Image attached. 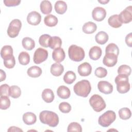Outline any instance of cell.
Masks as SVG:
<instances>
[{"label": "cell", "mask_w": 132, "mask_h": 132, "mask_svg": "<svg viewBox=\"0 0 132 132\" xmlns=\"http://www.w3.org/2000/svg\"><path fill=\"white\" fill-rule=\"evenodd\" d=\"M48 57V52L47 50L39 47L34 53V62L36 64H40L45 61Z\"/></svg>", "instance_id": "cell-8"}, {"label": "cell", "mask_w": 132, "mask_h": 132, "mask_svg": "<svg viewBox=\"0 0 132 132\" xmlns=\"http://www.w3.org/2000/svg\"><path fill=\"white\" fill-rule=\"evenodd\" d=\"M65 57V52L63 49L60 47L55 49L52 53V58L57 63H60L64 60Z\"/></svg>", "instance_id": "cell-15"}, {"label": "cell", "mask_w": 132, "mask_h": 132, "mask_svg": "<svg viewBox=\"0 0 132 132\" xmlns=\"http://www.w3.org/2000/svg\"><path fill=\"white\" fill-rule=\"evenodd\" d=\"M59 109L62 113H69L71 110V106L67 102H62L59 105Z\"/></svg>", "instance_id": "cell-41"}, {"label": "cell", "mask_w": 132, "mask_h": 132, "mask_svg": "<svg viewBox=\"0 0 132 132\" xmlns=\"http://www.w3.org/2000/svg\"><path fill=\"white\" fill-rule=\"evenodd\" d=\"M54 92L50 89L46 88L42 91V97L46 103H50L52 102L54 99Z\"/></svg>", "instance_id": "cell-21"}, {"label": "cell", "mask_w": 132, "mask_h": 132, "mask_svg": "<svg viewBox=\"0 0 132 132\" xmlns=\"http://www.w3.org/2000/svg\"><path fill=\"white\" fill-rule=\"evenodd\" d=\"M41 69L36 65H34L30 67L27 71L28 75L31 77L36 78L39 77L42 74Z\"/></svg>", "instance_id": "cell-26"}, {"label": "cell", "mask_w": 132, "mask_h": 132, "mask_svg": "<svg viewBox=\"0 0 132 132\" xmlns=\"http://www.w3.org/2000/svg\"><path fill=\"white\" fill-rule=\"evenodd\" d=\"M58 96L62 99H67L70 96L71 92L69 88L65 86H59L57 90Z\"/></svg>", "instance_id": "cell-18"}, {"label": "cell", "mask_w": 132, "mask_h": 132, "mask_svg": "<svg viewBox=\"0 0 132 132\" xmlns=\"http://www.w3.org/2000/svg\"><path fill=\"white\" fill-rule=\"evenodd\" d=\"M41 21V16L40 14L35 11L29 12L27 16V22L31 25H37L39 24Z\"/></svg>", "instance_id": "cell-12"}, {"label": "cell", "mask_w": 132, "mask_h": 132, "mask_svg": "<svg viewBox=\"0 0 132 132\" xmlns=\"http://www.w3.org/2000/svg\"><path fill=\"white\" fill-rule=\"evenodd\" d=\"M116 118V113L112 110H108L99 117L98 123L102 127H107L115 121Z\"/></svg>", "instance_id": "cell-6"}, {"label": "cell", "mask_w": 132, "mask_h": 132, "mask_svg": "<svg viewBox=\"0 0 132 132\" xmlns=\"http://www.w3.org/2000/svg\"><path fill=\"white\" fill-rule=\"evenodd\" d=\"M0 75H1V81H2L6 79V75L5 72L2 69L0 70Z\"/></svg>", "instance_id": "cell-47"}, {"label": "cell", "mask_w": 132, "mask_h": 132, "mask_svg": "<svg viewBox=\"0 0 132 132\" xmlns=\"http://www.w3.org/2000/svg\"><path fill=\"white\" fill-rule=\"evenodd\" d=\"M76 78V76L75 73L72 71L67 72L63 76V80L67 84H72L75 80Z\"/></svg>", "instance_id": "cell-32"}, {"label": "cell", "mask_w": 132, "mask_h": 132, "mask_svg": "<svg viewBox=\"0 0 132 132\" xmlns=\"http://www.w3.org/2000/svg\"><path fill=\"white\" fill-rule=\"evenodd\" d=\"M1 57L4 59L13 56V49L10 45L4 46L1 51Z\"/></svg>", "instance_id": "cell-30"}, {"label": "cell", "mask_w": 132, "mask_h": 132, "mask_svg": "<svg viewBox=\"0 0 132 132\" xmlns=\"http://www.w3.org/2000/svg\"><path fill=\"white\" fill-rule=\"evenodd\" d=\"M97 88L101 92L105 94H110L113 91V86L107 81H100L97 84Z\"/></svg>", "instance_id": "cell-13"}, {"label": "cell", "mask_w": 132, "mask_h": 132, "mask_svg": "<svg viewBox=\"0 0 132 132\" xmlns=\"http://www.w3.org/2000/svg\"><path fill=\"white\" fill-rule=\"evenodd\" d=\"M89 103L93 109L96 112H101L106 108V105L102 97L98 94L93 95L89 99Z\"/></svg>", "instance_id": "cell-5"}, {"label": "cell", "mask_w": 132, "mask_h": 132, "mask_svg": "<svg viewBox=\"0 0 132 132\" xmlns=\"http://www.w3.org/2000/svg\"><path fill=\"white\" fill-rule=\"evenodd\" d=\"M54 8L57 13L62 14H64L67 10V5L64 1H58L55 3Z\"/></svg>", "instance_id": "cell-23"}, {"label": "cell", "mask_w": 132, "mask_h": 132, "mask_svg": "<svg viewBox=\"0 0 132 132\" xmlns=\"http://www.w3.org/2000/svg\"><path fill=\"white\" fill-rule=\"evenodd\" d=\"M95 75L99 78H103L106 76L107 74V71L104 68L100 67L97 68L94 72Z\"/></svg>", "instance_id": "cell-42"}, {"label": "cell", "mask_w": 132, "mask_h": 132, "mask_svg": "<svg viewBox=\"0 0 132 132\" xmlns=\"http://www.w3.org/2000/svg\"><path fill=\"white\" fill-rule=\"evenodd\" d=\"M102 54V51L101 48L97 46H94L90 49L89 56L92 60H96L101 57Z\"/></svg>", "instance_id": "cell-16"}, {"label": "cell", "mask_w": 132, "mask_h": 132, "mask_svg": "<svg viewBox=\"0 0 132 132\" xmlns=\"http://www.w3.org/2000/svg\"><path fill=\"white\" fill-rule=\"evenodd\" d=\"M118 61V56L113 53H106L103 60V64L108 67L114 66Z\"/></svg>", "instance_id": "cell-11"}, {"label": "cell", "mask_w": 132, "mask_h": 132, "mask_svg": "<svg viewBox=\"0 0 132 132\" xmlns=\"http://www.w3.org/2000/svg\"><path fill=\"white\" fill-rule=\"evenodd\" d=\"M39 119L41 123L54 127L59 123V117L55 113L51 111L43 110L40 113Z\"/></svg>", "instance_id": "cell-1"}, {"label": "cell", "mask_w": 132, "mask_h": 132, "mask_svg": "<svg viewBox=\"0 0 132 132\" xmlns=\"http://www.w3.org/2000/svg\"><path fill=\"white\" fill-rule=\"evenodd\" d=\"M106 53H113L118 56L119 54V49L118 46L114 43H109L106 47Z\"/></svg>", "instance_id": "cell-36"}, {"label": "cell", "mask_w": 132, "mask_h": 132, "mask_svg": "<svg viewBox=\"0 0 132 132\" xmlns=\"http://www.w3.org/2000/svg\"><path fill=\"white\" fill-rule=\"evenodd\" d=\"M10 87L7 84L2 85L0 87L1 96H10Z\"/></svg>", "instance_id": "cell-43"}, {"label": "cell", "mask_w": 132, "mask_h": 132, "mask_svg": "<svg viewBox=\"0 0 132 132\" xmlns=\"http://www.w3.org/2000/svg\"><path fill=\"white\" fill-rule=\"evenodd\" d=\"M50 71L51 74L55 76H60L64 71L63 66L59 63H53L51 67Z\"/></svg>", "instance_id": "cell-19"}, {"label": "cell", "mask_w": 132, "mask_h": 132, "mask_svg": "<svg viewBox=\"0 0 132 132\" xmlns=\"http://www.w3.org/2000/svg\"><path fill=\"white\" fill-rule=\"evenodd\" d=\"M108 23L110 26L115 28L121 27L122 24L119 20L118 14H113L110 16L108 20Z\"/></svg>", "instance_id": "cell-27"}, {"label": "cell", "mask_w": 132, "mask_h": 132, "mask_svg": "<svg viewBox=\"0 0 132 132\" xmlns=\"http://www.w3.org/2000/svg\"><path fill=\"white\" fill-rule=\"evenodd\" d=\"M21 3V1L18 0H5L4 3L7 7H13L19 5Z\"/></svg>", "instance_id": "cell-44"}, {"label": "cell", "mask_w": 132, "mask_h": 132, "mask_svg": "<svg viewBox=\"0 0 132 132\" xmlns=\"http://www.w3.org/2000/svg\"><path fill=\"white\" fill-rule=\"evenodd\" d=\"M61 44L62 40L60 37L57 36L51 37L48 42V47L53 50L60 47Z\"/></svg>", "instance_id": "cell-25"}, {"label": "cell", "mask_w": 132, "mask_h": 132, "mask_svg": "<svg viewBox=\"0 0 132 132\" xmlns=\"http://www.w3.org/2000/svg\"><path fill=\"white\" fill-rule=\"evenodd\" d=\"M40 10L43 14H47L50 13L52 10V5L48 1H43L40 5Z\"/></svg>", "instance_id": "cell-24"}, {"label": "cell", "mask_w": 132, "mask_h": 132, "mask_svg": "<svg viewBox=\"0 0 132 132\" xmlns=\"http://www.w3.org/2000/svg\"><path fill=\"white\" fill-rule=\"evenodd\" d=\"M23 121L26 125H32L36 122L37 117L35 113L31 112H27L23 115Z\"/></svg>", "instance_id": "cell-17"}, {"label": "cell", "mask_w": 132, "mask_h": 132, "mask_svg": "<svg viewBox=\"0 0 132 132\" xmlns=\"http://www.w3.org/2000/svg\"><path fill=\"white\" fill-rule=\"evenodd\" d=\"M21 94V90L19 87L15 85H13L10 87V96L14 98H18Z\"/></svg>", "instance_id": "cell-35"}, {"label": "cell", "mask_w": 132, "mask_h": 132, "mask_svg": "<svg viewBox=\"0 0 132 132\" xmlns=\"http://www.w3.org/2000/svg\"><path fill=\"white\" fill-rule=\"evenodd\" d=\"M131 68L129 66L126 64H123L119 67L118 69V73L119 74L128 76L131 74Z\"/></svg>", "instance_id": "cell-37"}, {"label": "cell", "mask_w": 132, "mask_h": 132, "mask_svg": "<svg viewBox=\"0 0 132 132\" xmlns=\"http://www.w3.org/2000/svg\"><path fill=\"white\" fill-rule=\"evenodd\" d=\"M4 66L8 69L13 68L15 64V60L14 57L13 56L4 59Z\"/></svg>", "instance_id": "cell-39"}, {"label": "cell", "mask_w": 132, "mask_h": 132, "mask_svg": "<svg viewBox=\"0 0 132 132\" xmlns=\"http://www.w3.org/2000/svg\"><path fill=\"white\" fill-rule=\"evenodd\" d=\"M98 2L99 3H101L102 4H106L108 3L109 2V0H108V1H107V0H105V1H99L98 0Z\"/></svg>", "instance_id": "cell-48"}, {"label": "cell", "mask_w": 132, "mask_h": 132, "mask_svg": "<svg viewBox=\"0 0 132 132\" xmlns=\"http://www.w3.org/2000/svg\"><path fill=\"white\" fill-rule=\"evenodd\" d=\"M68 55L72 60L75 62H79L85 58V53L82 47L73 44L69 47Z\"/></svg>", "instance_id": "cell-4"}, {"label": "cell", "mask_w": 132, "mask_h": 132, "mask_svg": "<svg viewBox=\"0 0 132 132\" xmlns=\"http://www.w3.org/2000/svg\"><path fill=\"white\" fill-rule=\"evenodd\" d=\"M84 33L87 34H91L94 32L97 29V26L94 23L89 21L85 23L82 28Z\"/></svg>", "instance_id": "cell-20"}, {"label": "cell", "mask_w": 132, "mask_h": 132, "mask_svg": "<svg viewBox=\"0 0 132 132\" xmlns=\"http://www.w3.org/2000/svg\"><path fill=\"white\" fill-rule=\"evenodd\" d=\"M78 74L81 76H89L92 72V67L88 62L80 64L77 68Z\"/></svg>", "instance_id": "cell-14"}, {"label": "cell", "mask_w": 132, "mask_h": 132, "mask_svg": "<svg viewBox=\"0 0 132 132\" xmlns=\"http://www.w3.org/2000/svg\"><path fill=\"white\" fill-rule=\"evenodd\" d=\"M128 81V76H127L119 74L116 76L114 81L117 84V89L119 93L124 94L129 90L130 84Z\"/></svg>", "instance_id": "cell-3"}, {"label": "cell", "mask_w": 132, "mask_h": 132, "mask_svg": "<svg viewBox=\"0 0 132 132\" xmlns=\"http://www.w3.org/2000/svg\"><path fill=\"white\" fill-rule=\"evenodd\" d=\"M22 44L23 47L26 50L31 51L35 47L34 40L29 37H25L22 39Z\"/></svg>", "instance_id": "cell-28"}, {"label": "cell", "mask_w": 132, "mask_h": 132, "mask_svg": "<svg viewBox=\"0 0 132 132\" xmlns=\"http://www.w3.org/2000/svg\"><path fill=\"white\" fill-rule=\"evenodd\" d=\"M51 36L48 34H43L41 35L39 39V44L44 47H48V42Z\"/></svg>", "instance_id": "cell-38"}, {"label": "cell", "mask_w": 132, "mask_h": 132, "mask_svg": "<svg viewBox=\"0 0 132 132\" xmlns=\"http://www.w3.org/2000/svg\"><path fill=\"white\" fill-rule=\"evenodd\" d=\"M125 42L129 47L132 46V34L130 32L125 37Z\"/></svg>", "instance_id": "cell-45"}, {"label": "cell", "mask_w": 132, "mask_h": 132, "mask_svg": "<svg viewBox=\"0 0 132 132\" xmlns=\"http://www.w3.org/2000/svg\"><path fill=\"white\" fill-rule=\"evenodd\" d=\"M8 131H23V130L16 126H11L8 129Z\"/></svg>", "instance_id": "cell-46"}, {"label": "cell", "mask_w": 132, "mask_h": 132, "mask_svg": "<svg viewBox=\"0 0 132 132\" xmlns=\"http://www.w3.org/2000/svg\"><path fill=\"white\" fill-rule=\"evenodd\" d=\"M18 60L21 64L26 65L28 64L30 61V56L28 53L22 52L19 55Z\"/></svg>", "instance_id": "cell-31"}, {"label": "cell", "mask_w": 132, "mask_h": 132, "mask_svg": "<svg viewBox=\"0 0 132 132\" xmlns=\"http://www.w3.org/2000/svg\"><path fill=\"white\" fill-rule=\"evenodd\" d=\"M73 90L77 95L86 97L91 90V84L88 80L83 79L78 81L74 85Z\"/></svg>", "instance_id": "cell-2"}, {"label": "cell", "mask_w": 132, "mask_h": 132, "mask_svg": "<svg viewBox=\"0 0 132 132\" xmlns=\"http://www.w3.org/2000/svg\"><path fill=\"white\" fill-rule=\"evenodd\" d=\"M22 27V23L19 19H14L11 21L7 29V34L11 38L18 36Z\"/></svg>", "instance_id": "cell-7"}, {"label": "cell", "mask_w": 132, "mask_h": 132, "mask_svg": "<svg viewBox=\"0 0 132 132\" xmlns=\"http://www.w3.org/2000/svg\"><path fill=\"white\" fill-rule=\"evenodd\" d=\"M0 108L2 110L8 109L10 106V101L7 96H1Z\"/></svg>", "instance_id": "cell-34"}, {"label": "cell", "mask_w": 132, "mask_h": 132, "mask_svg": "<svg viewBox=\"0 0 132 132\" xmlns=\"http://www.w3.org/2000/svg\"><path fill=\"white\" fill-rule=\"evenodd\" d=\"M67 131H78L81 132L82 128L81 125L77 122H72L68 126Z\"/></svg>", "instance_id": "cell-40"}, {"label": "cell", "mask_w": 132, "mask_h": 132, "mask_svg": "<svg viewBox=\"0 0 132 132\" xmlns=\"http://www.w3.org/2000/svg\"><path fill=\"white\" fill-rule=\"evenodd\" d=\"M119 115L120 118L124 120L129 119L131 116L130 110L128 108H122L119 110Z\"/></svg>", "instance_id": "cell-33"}, {"label": "cell", "mask_w": 132, "mask_h": 132, "mask_svg": "<svg viewBox=\"0 0 132 132\" xmlns=\"http://www.w3.org/2000/svg\"><path fill=\"white\" fill-rule=\"evenodd\" d=\"M109 37L108 34L103 31H99L95 37V41L99 44H104L108 40Z\"/></svg>", "instance_id": "cell-22"}, {"label": "cell", "mask_w": 132, "mask_h": 132, "mask_svg": "<svg viewBox=\"0 0 132 132\" xmlns=\"http://www.w3.org/2000/svg\"><path fill=\"white\" fill-rule=\"evenodd\" d=\"M119 15L120 21L122 23L127 24L132 21V6H129L124 9Z\"/></svg>", "instance_id": "cell-9"}, {"label": "cell", "mask_w": 132, "mask_h": 132, "mask_svg": "<svg viewBox=\"0 0 132 132\" xmlns=\"http://www.w3.org/2000/svg\"><path fill=\"white\" fill-rule=\"evenodd\" d=\"M58 22L57 18L53 14H48L45 16L44 19V24L49 27L55 26L57 24Z\"/></svg>", "instance_id": "cell-29"}, {"label": "cell", "mask_w": 132, "mask_h": 132, "mask_svg": "<svg viewBox=\"0 0 132 132\" xmlns=\"http://www.w3.org/2000/svg\"><path fill=\"white\" fill-rule=\"evenodd\" d=\"M106 10L101 7H96L93 9L92 12V16L93 20L96 21L101 22L106 17Z\"/></svg>", "instance_id": "cell-10"}]
</instances>
